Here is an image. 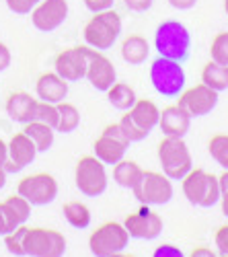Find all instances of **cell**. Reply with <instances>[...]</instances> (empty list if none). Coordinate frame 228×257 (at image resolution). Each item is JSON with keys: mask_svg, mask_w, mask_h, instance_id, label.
Listing matches in <instances>:
<instances>
[{"mask_svg": "<svg viewBox=\"0 0 228 257\" xmlns=\"http://www.w3.org/2000/svg\"><path fill=\"white\" fill-rule=\"evenodd\" d=\"M154 48H156L158 56L177 60L183 64L189 58L191 35L181 21H175V19L162 21L154 33Z\"/></svg>", "mask_w": 228, "mask_h": 257, "instance_id": "1", "label": "cell"}, {"mask_svg": "<svg viewBox=\"0 0 228 257\" xmlns=\"http://www.w3.org/2000/svg\"><path fill=\"white\" fill-rule=\"evenodd\" d=\"M156 155H158L160 171L169 179H179L181 181L193 169L191 151H189V146L185 144L183 138L162 136V140L158 142Z\"/></svg>", "mask_w": 228, "mask_h": 257, "instance_id": "2", "label": "cell"}, {"mask_svg": "<svg viewBox=\"0 0 228 257\" xmlns=\"http://www.w3.org/2000/svg\"><path fill=\"white\" fill-rule=\"evenodd\" d=\"M119 33H121V17L113 9L103 13H93L91 21L82 29L85 44L97 52H105L113 48Z\"/></svg>", "mask_w": 228, "mask_h": 257, "instance_id": "3", "label": "cell"}, {"mask_svg": "<svg viewBox=\"0 0 228 257\" xmlns=\"http://www.w3.org/2000/svg\"><path fill=\"white\" fill-rule=\"evenodd\" d=\"M185 70L183 64L177 60H169V58H154L150 62V84L152 89L167 97V99H175L181 95V91L185 89Z\"/></svg>", "mask_w": 228, "mask_h": 257, "instance_id": "4", "label": "cell"}, {"mask_svg": "<svg viewBox=\"0 0 228 257\" xmlns=\"http://www.w3.org/2000/svg\"><path fill=\"white\" fill-rule=\"evenodd\" d=\"M74 183H76L80 194H85L87 198L103 196L107 191V185H109L105 165H103L95 155L82 157L74 169Z\"/></svg>", "mask_w": 228, "mask_h": 257, "instance_id": "5", "label": "cell"}, {"mask_svg": "<svg viewBox=\"0 0 228 257\" xmlns=\"http://www.w3.org/2000/svg\"><path fill=\"white\" fill-rule=\"evenodd\" d=\"M132 191L144 206H164L173 200V179H169L162 171H144Z\"/></svg>", "mask_w": 228, "mask_h": 257, "instance_id": "6", "label": "cell"}, {"mask_svg": "<svg viewBox=\"0 0 228 257\" xmlns=\"http://www.w3.org/2000/svg\"><path fill=\"white\" fill-rule=\"evenodd\" d=\"M66 239L60 230L29 226L25 234V257H64Z\"/></svg>", "mask_w": 228, "mask_h": 257, "instance_id": "7", "label": "cell"}, {"mask_svg": "<svg viewBox=\"0 0 228 257\" xmlns=\"http://www.w3.org/2000/svg\"><path fill=\"white\" fill-rule=\"evenodd\" d=\"M128 245H130V234L126 226L113 220L95 228L89 237V249L95 257H109L113 253L126 251Z\"/></svg>", "mask_w": 228, "mask_h": 257, "instance_id": "8", "label": "cell"}, {"mask_svg": "<svg viewBox=\"0 0 228 257\" xmlns=\"http://www.w3.org/2000/svg\"><path fill=\"white\" fill-rule=\"evenodd\" d=\"M58 181L50 173L27 175L19 181L17 194L23 196L31 206H48L58 198Z\"/></svg>", "mask_w": 228, "mask_h": 257, "instance_id": "9", "label": "cell"}, {"mask_svg": "<svg viewBox=\"0 0 228 257\" xmlns=\"http://www.w3.org/2000/svg\"><path fill=\"white\" fill-rule=\"evenodd\" d=\"M91 46H74L64 52H60L54 60V72H58L66 82H76L87 76V68L93 56Z\"/></svg>", "mask_w": 228, "mask_h": 257, "instance_id": "10", "label": "cell"}, {"mask_svg": "<svg viewBox=\"0 0 228 257\" xmlns=\"http://www.w3.org/2000/svg\"><path fill=\"white\" fill-rule=\"evenodd\" d=\"M130 239H138V241H154L160 237L162 232V218L154 210H150V206H140L138 212L128 214L126 220H123Z\"/></svg>", "mask_w": 228, "mask_h": 257, "instance_id": "11", "label": "cell"}, {"mask_svg": "<svg viewBox=\"0 0 228 257\" xmlns=\"http://www.w3.org/2000/svg\"><path fill=\"white\" fill-rule=\"evenodd\" d=\"M177 99H179L177 105L191 119L212 113L216 109V105H218V93L210 87H205L203 82L195 84V87H191V89H183Z\"/></svg>", "mask_w": 228, "mask_h": 257, "instance_id": "12", "label": "cell"}, {"mask_svg": "<svg viewBox=\"0 0 228 257\" xmlns=\"http://www.w3.org/2000/svg\"><path fill=\"white\" fill-rule=\"evenodd\" d=\"M29 15L35 29L50 33L56 31L60 25H64V21L68 19V3L66 0H41Z\"/></svg>", "mask_w": 228, "mask_h": 257, "instance_id": "13", "label": "cell"}, {"mask_svg": "<svg viewBox=\"0 0 228 257\" xmlns=\"http://www.w3.org/2000/svg\"><path fill=\"white\" fill-rule=\"evenodd\" d=\"M7 148H9V159L5 163L7 173H19V171H23L25 167H29L35 161V155H37L35 144L23 132L15 134L11 138V142H7Z\"/></svg>", "mask_w": 228, "mask_h": 257, "instance_id": "14", "label": "cell"}, {"mask_svg": "<svg viewBox=\"0 0 228 257\" xmlns=\"http://www.w3.org/2000/svg\"><path fill=\"white\" fill-rule=\"evenodd\" d=\"M85 78L91 82L93 89L105 93L111 84L117 80V72H115L113 62L107 56H103L101 52L95 50L93 56H91V62H89V68H87V76Z\"/></svg>", "mask_w": 228, "mask_h": 257, "instance_id": "15", "label": "cell"}, {"mask_svg": "<svg viewBox=\"0 0 228 257\" xmlns=\"http://www.w3.org/2000/svg\"><path fill=\"white\" fill-rule=\"evenodd\" d=\"M68 95V82L58 72H44L35 82V97L46 103H62Z\"/></svg>", "mask_w": 228, "mask_h": 257, "instance_id": "16", "label": "cell"}, {"mask_svg": "<svg viewBox=\"0 0 228 257\" xmlns=\"http://www.w3.org/2000/svg\"><path fill=\"white\" fill-rule=\"evenodd\" d=\"M158 127H160L162 136L185 138V134H187L189 127H191V117L185 113L179 105H169L160 111Z\"/></svg>", "mask_w": 228, "mask_h": 257, "instance_id": "17", "label": "cell"}, {"mask_svg": "<svg viewBox=\"0 0 228 257\" xmlns=\"http://www.w3.org/2000/svg\"><path fill=\"white\" fill-rule=\"evenodd\" d=\"M37 103L39 99L33 97L27 91H15L9 95L7 99V113L13 121L17 123H27L35 117V109H37Z\"/></svg>", "mask_w": 228, "mask_h": 257, "instance_id": "18", "label": "cell"}, {"mask_svg": "<svg viewBox=\"0 0 228 257\" xmlns=\"http://www.w3.org/2000/svg\"><path fill=\"white\" fill-rule=\"evenodd\" d=\"M128 146L130 144H123L119 140H113L109 136H99L93 144V153L95 157L103 163V165H117L121 159H126V153H128Z\"/></svg>", "mask_w": 228, "mask_h": 257, "instance_id": "19", "label": "cell"}, {"mask_svg": "<svg viewBox=\"0 0 228 257\" xmlns=\"http://www.w3.org/2000/svg\"><path fill=\"white\" fill-rule=\"evenodd\" d=\"M128 113L132 115V119L142 127L144 132L150 134L154 127H158L160 109L156 107V103L150 101V99H136V103L128 109Z\"/></svg>", "mask_w": 228, "mask_h": 257, "instance_id": "20", "label": "cell"}, {"mask_svg": "<svg viewBox=\"0 0 228 257\" xmlns=\"http://www.w3.org/2000/svg\"><path fill=\"white\" fill-rule=\"evenodd\" d=\"M23 134L35 144L37 153H48L50 148L54 146L56 130H54V127H50L48 123H44V121H37V119L27 121L25 127H23Z\"/></svg>", "mask_w": 228, "mask_h": 257, "instance_id": "21", "label": "cell"}, {"mask_svg": "<svg viewBox=\"0 0 228 257\" xmlns=\"http://www.w3.org/2000/svg\"><path fill=\"white\" fill-rule=\"evenodd\" d=\"M148 54H150V46H148L146 37L130 35V37L123 39V44H121V58L126 60L128 64H132V66H138V64L146 62Z\"/></svg>", "mask_w": 228, "mask_h": 257, "instance_id": "22", "label": "cell"}, {"mask_svg": "<svg viewBox=\"0 0 228 257\" xmlns=\"http://www.w3.org/2000/svg\"><path fill=\"white\" fill-rule=\"evenodd\" d=\"M142 173H144V169L136 161L121 159L117 165H113V179L123 189H134L138 185Z\"/></svg>", "mask_w": 228, "mask_h": 257, "instance_id": "23", "label": "cell"}, {"mask_svg": "<svg viewBox=\"0 0 228 257\" xmlns=\"http://www.w3.org/2000/svg\"><path fill=\"white\" fill-rule=\"evenodd\" d=\"M205 173H208V171H203V169H191L189 173L181 179L183 181V196L191 206H199V202L203 198Z\"/></svg>", "mask_w": 228, "mask_h": 257, "instance_id": "24", "label": "cell"}, {"mask_svg": "<svg viewBox=\"0 0 228 257\" xmlns=\"http://www.w3.org/2000/svg\"><path fill=\"white\" fill-rule=\"evenodd\" d=\"M201 82L205 87L214 89L216 93H222L228 89V66L218 62H208L205 66L201 68Z\"/></svg>", "mask_w": 228, "mask_h": 257, "instance_id": "25", "label": "cell"}, {"mask_svg": "<svg viewBox=\"0 0 228 257\" xmlns=\"http://www.w3.org/2000/svg\"><path fill=\"white\" fill-rule=\"evenodd\" d=\"M107 93V99H109V103H111V107H115L117 111H128L130 107L136 103V91L130 87V84H126V82H113L111 87L105 91Z\"/></svg>", "mask_w": 228, "mask_h": 257, "instance_id": "26", "label": "cell"}, {"mask_svg": "<svg viewBox=\"0 0 228 257\" xmlns=\"http://www.w3.org/2000/svg\"><path fill=\"white\" fill-rule=\"evenodd\" d=\"M56 107H58V125H56V132H62V134L74 132L76 127L80 125V111H78V107L72 105V103H66V101L58 103Z\"/></svg>", "mask_w": 228, "mask_h": 257, "instance_id": "27", "label": "cell"}, {"mask_svg": "<svg viewBox=\"0 0 228 257\" xmlns=\"http://www.w3.org/2000/svg\"><path fill=\"white\" fill-rule=\"evenodd\" d=\"M62 214H64L66 222L74 228H89L91 220H93L91 210L82 202H66L62 206Z\"/></svg>", "mask_w": 228, "mask_h": 257, "instance_id": "28", "label": "cell"}, {"mask_svg": "<svg viewBox=\"0 0 228 257\" xmlns=\"http://www.w3.org/2000/svg\"><path fill=\"white\" fill-rule=\"evenodd\" d=\"M3 204H5L7 210L11 212V216H13V220L17 222V226L27 224V220L31 218V208H33V206H31L23 196H19V194L9 196Z\"/></svg>", "mask_w": 228, "mask_h": 257, "instance_id": "29", "label": "cell"}, {"mask_svg": "<svg viewBox=\"0 0 228 257\" xmlns=\"http://www.w3.org/2000/svg\"><path fill=\"white\" fill-rule=\"evenodd\" d=\"M27 228L25 224L17 226L15 230L7 232L5 234V245H7V251L15 257H25V234H27Z\"/></svg>", "mask_w": 228, "mask_h": 257, "instance_id": "30", "label": "cell"}, {"mask_svg": "<svg viewBox=\"0 0 228 257\" xmlns=\"http://www.w3.org/2000/svg\"><path fill=\"white\" fill-rule=\"evenodd\" d=\"M208 153L222 169H228V134L212 136L208 144Z\"/></svg>", "mask_w": 228, "mask_h": 257, "instance_id": "31", "label": "cell"}, {"mask_svg": "<svg viewBox=\"0 0 228 257\" xmlns=\"http://www.w3.org/2000/svg\"><path fill=\"white\" fill-rule=\"evenodd\" d=\"M222 189L218 183V177L212 173H205V187H203V198L199 202V208H212L220 202Z\"/></svg>", "mask_w": 228, "mask_h": 257, "instance_id": "32", "label": "cell"}, {"mask_svg": "<svg viewBox=\"0 0 228 257\" xmlns=\"http://www.w3.org/2000/svg\"><path fill=\"white\" fill-rule=\"evenodd\" d=\"M210 56H212L214 62L228 66V31H222V33H218V35L212 39Z\"/></svg>", "mask_w": 228, "mask_h": 257, "instance_id": "33", "label": "cell"}, {"mask_svg": "<svg viewBox=\"0 0 228 257\" xmlns=\"http://www.w3.org/2000/svg\"><path fill=\"white\" fill-rule=\"evenodd\" d=\"M119 125H121V130L126 132V136H128L130 142H142L144 138L148 136V132H144L142 127L132 119V115H130L128 111H123V115H121V119H119Z\"/></svg>", "mask_w": 228, "mask_h": 257, "instance_id": "34", "label": "cell"}, {"mask_svg": "<svg viewBox=\"0 0 228 257\" xmlns=\"http://www.w3.org/2000/svg\"><path fill=\"white\" fill-rule=\"evenodd\" d=\"M37 121H44L48 123L50 127H54L56 130V125H58V107L54 103H46V101H39L37 103V109H35V117Z\"/></svg>", "mask_w": 228, "mask_h": 257, "instance_id": "35", "label": "cell"}, {"mask_svg": "<svg viewBox=\"0 0 228 257\" xmlns=\"http://www.w3.org/2000/svg\"><path fill=\"white\" fill-rule=\"evenodd\" d=\"M9 11H13L15 15H29L33 11V7L41 0H5Z\"/></svg>", "mask_w": 228, "mask_h": 257, "instance_id": "36", "label": "cell"}, {"mask_svg": "<svg viewBox=\"0 0 228 257\" xmlns=\"http://www.w3.org/2000/svg\"><path fill=\"white\" fill-rule=\"evenodd\" d=\"M15 228H17V222L13 220V216H11V212L7 210V206L0 202V237H5L7 232H11Z\"/></svg>", "mask_w": 228, "mask_h": 257, "instance_id": "37", "label": "cell"}, {"mask_svg": "<svg viewBox=\"0 0 228 257\" xmlns=\"http://www.w3.org/2000/svg\"><path fill=\"white\" fill-rule=\"evenodd\" d=\"M152 257H187L179 247L175 245H158L154 251H152Z\"/></svg>", "mask_w": 228, "mask_h": 257, "instance_id": "38", "label": "cell"}, {"mask_svg": "<svg viewBox=\"0 0 228 257\" xmlns=\"http://www.w3.org/2000/svg\"><path fill=\"white\" fill-rule=\"evenodd\" d=\"M103 136H109V138H113V140H119V142H123V144H132V142L128 140L126 132L121 130L119 121H117V123H109V125L105 127V130H103Z\"/></svg>", "mask_w": 228, "mask_h": 257, "instance_id": "39", "label": "cell"}, {"mask_svg": "<svg viewBox=\"0 0 228 257\" xmlns=\"http://www.w3.org/2000/svg\"><path fill=\"white\" fill-rule=\"evenodd\" d=\"M216 249L220 255H228V224L216 230Z\"/></svg>", "mask_w": 228, "mask_h": 257, "instance_id": "40", "label": "cell"}, {"mask_svg": "<svg viewBox=\"0 0 228 257\" xmlns=\"http://www.w3.org/2000/svg\"><path fill=\"white\" fill-rule=\"evenodd\" d=\"M115 0H85V7L91 13H103V11H109L113 9Z\"/></svg>", "mask_w": 228, "mask_h": 257, "instance_id": "41", "label": "cell"}, {"mask_svg": "<svg viewBox=\"0 0 228 257\" xmlns=\"http://www.w3.org/2000/svg\"><path fill=\"white\" fill-rule=\"evenodd\" d=\"M123 3H126V7L134 13H146L152 7L154 0H123Z\"/></svg>", "mask_w": 228, "mask_h": 257, "instance_id": "42", "label": "cell"}, {"mask_svg": "<svg viewBox=\"0 0 228 257\" xmlns=\"http://www.w3.org/2000/svg\"><path fill=\"white\" fill-rule=\"evenodd\" d=\"M11 62H13V54H11L9 46L0 41V72H5L11 66Z\"/></svg>", "mask_w": 228, "mask_h": 257, "instance_id": "43", "label": "cell"}, {"mask_svg": "<svg viewBox=\"0 0 228 257\" xmlns=\"http://www.w3.org/2000/svg\"><path fill=\"white\" fill-rule=\"evenodd\" d=\"M167 3L177 11H189L197 5V0H167Z\"/></svg>", "mask_w": 228, "mask_h": 257, "instance_id": "44", "label": "cell"}, {"mask_svg": "<svg viewBox=\"0 0 228 257\" xmlns=\"http://www.w3.org/2000/svg\"><path fill=\"white\" fill-rule=\"evenodd\" d=\"M187 257H218L210 247H195Z\"/></svg>", "mask_w": 228, "mask_h": 257, "instance_id": "45", "label": "cell"}, {"mask_svg": "<svg viewBox=\"0 0 228 257\" xmlns=\"http://www.w3.org/2000/svg\"><path fill=\"white\" fill-rule=\"evenodd\" d=\"M7 159H9V148H7V142L0 138V167H5Z\"/></svg>", "mask_w": 228, "mask_h": 257, "instance_id": "46", "label": "cell"}, {"mask_svg": "<svg viewBox=\"0 0 228 257\" xmlns=\"http://www.w3.org/2000/svg\"><path fill=\"white\" fill-rule=\"evenodd\" d=\"M218 183H220L222 191H228V169H224V173L218 175Z\"/></svg>", "mask_w": 228, "mask_h": 257, "instance_id": "47", "label": "cell"}, {"mask_svg": "<svg viewBox=\"0 0 228 257\" xmlns=\"http://www.w3.org/2000/svg\"><path fill=\"white\" fill-rule=\"evenodd\" d=\"M220 206H222V214L228 218V191H222V196H220Z\"/></svg>", "mask_w": 228, "mask_h": 257, "instance_id": "48", "label": "cell"}, {"mask_svg": "<svg viewBox=\"0 0 228 257\" xmlns=\"http://www.w3.org/2000/svg\"><path fill=\"white\" fill-rule=\"evenodd\" d=\"M7 171H5V167H0V189H3L5 185H7Z\"/></svg>", "mask_w": 228, "mask_h": 257, "instance_id": "49", "label": "cell"}, {"mask_svg": "<svg viewBox=\"0 0 228 257\" xmlns=\"http://www.w3.org/2000/svg\"><path fill=\"white\" fill-rule=\"evenodd\" d=\"M109 257H136V255H130V253H123V251H119V253H113V255H109Z\"/></svg>", "mask_w": 228, "mask_h": 257, "instance_id": "50", "label": "cell"}, {"mask_svg": "<svg viewBox=\"0 0 228 257\" xmlns=\"http://www.w3.org/2000/svg\"><path fill=\"white\" fill-rule=\"evenodd\" d=\"M224 11H226V15H228V0H224Z\"/></svg>", "mask_w": 228, "mask_h": 257, "instance_id": "51", "label": "cell"}, {"mask_svg": "<svg viewBox=\"0 0 228 257\" xmlns=\"http://www.w3.org/2000/svg\"><path fill=\"white\" fill-rule=\"evenodd\" d=\"M218 257H228V255H218Z\"/></svg>", "mask_w": 228, "mask_h": 257, "instance_id": "52", "label": "cell"}]
</instances>
